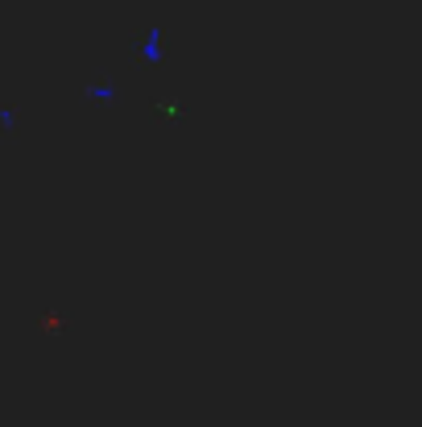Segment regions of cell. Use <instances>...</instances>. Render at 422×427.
<instances>
[{
  "instance_id": "cell-1",
  "label": "cell",
  "mask_w": 422,
  "mask_h": 427,
  "mask_svg": "<svg viewBox=\"0 0 422 427\" xmlns=\"http://www.w3.org/2000/svg\"><path fill=\"white\" fill-rule=\"evenodd\" d=\"M12 120H17V108H12V104H0V125L12 129Z\"/></svg>"
}]
</instances>
